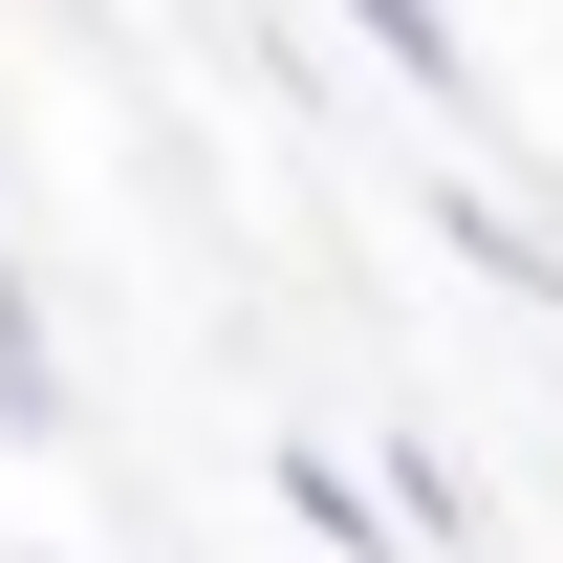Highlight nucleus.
<instances>
[{
	"instance_id": "1",
	"label": "nucleus",
	"mask_w": 563,
	"mask_h": 563,
	"mask_svg": "<svg viewBox=\"0 0 563 563\" xmlns=\"http://www.w3.org/2000/svg\"><path fill=\"white\" fill-rule=\"evenodd\" d=\"M0 433H66V347H44V282L0 239Z\"/></svg>"
},
{
	"instance_id": "2",
	"label": "nucleus",
	"mask_w": 563,
	"mask_h": 563,
	"mask_svg": "<svg viewBox=\"0 0 563 563\" xmlns=\"http://www.w3.org/2000/svg\"><path fill=\"white\" fill-rule=\"evenodd\" d=\"M347 22H368L412 87H433V109H477V44H455V0H347Z\"/></svg>"
},
{
	"instance_id": "3",
	"label": "nucleus",
	"mask_w": 563,
	"mask_h": 563,
	"mask_svg": "<svg viewBox=\"0 0 563 563\" xmlns=\"http://www.w3.org/2000/svg\"><path fill=\"white\" fill-rule=\"evenodd\" d=\"M282 520H303V542H347V563H390V520H368V477H325V455H282Z\"/></svg>"
}]
</instances>
